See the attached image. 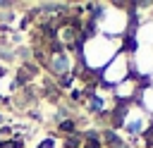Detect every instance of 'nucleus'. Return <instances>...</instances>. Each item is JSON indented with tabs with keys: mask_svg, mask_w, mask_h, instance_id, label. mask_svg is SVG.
Here are the masks:
<instances>
[{
	"mask_svg": "<svg viewBox=\"0 0 153 148\" xmlns=\"http://www.w3.org/2000/svg\"><path fill=\"white\" fill-rule=\"evenodd\" d=\"M131 10L122 7V5H100L98 12H93V31L91 33H100L108 38H117L122 41V36L127 38L131 31Z\"/></svg>",
	"mask_w": 153,
	"mask_h": 148,
	"instance_id": "obj_1",
	"label": "nucleus"
},
{
	"mask_svg": "<svg viewBox=\"0 0 153 148\" xmlns=\"http://www.w3.org/2000/svg\"><path fill=\"white\" fill-rule=\"evenodd\" d=\"M122 41L117 38H108V36H100V33H88L81 43V62L84 67H88V72H103L108 67V62L122 50Z\"/></svg>",
	"mask_w": 153,
	"mask_h": 148,
	"instance_id": "obj_2",
	"label": "nucleus"
},
{
	"mask_svg": "<svg viewBox=\"0 0 153 148\" xmlns=\"http://www.w3.org/2000/svg\"><path fill=\"white\" fill-rule=\"evenodd\" d=\"M120 127L127 129L129 134H146L153 127V119L134 100V103H127L124 107H120Z\"/></svg>",
	"mask_w": 153,
	"mask_h": 148,
	"instance_id": "obj_3",
	"label": "nucleus"
},
{
	"mask_svg": "<svg viewBox=\"0 0 153 148\" xmlns=\"http://www.w3.org/2000/svg\"><path fill=\"white\" fill-rule=\"evenodd\" d=\"M129 76H134L131 74V60H129V50H120L110 62H108V67L100 72V81L105 84V86H117V84H122L124 79H129Z\"/></svg>",
	"mask_w": 153,
	"mask_h": 148,
	"instance_id": "obj_4",
	"label": "nucleus"
},
{
	"mask_svg": "<svg viewBox=\"0 0 153 148\" xmlns=\"http://www.w3.org/2000/svg\"><path fill=\"white\" fill-rule=\"evenodd\" d=\"M129 60H131V74L141 81H148V76L153 74V48L134 45L129 50Z\"/></svg>",
	"mask_w": 153,
	"mask_h": 148,
	"instance_id": "obj_5",
	"label": "nucleus"
},
{
	"mask_svg": "<svg viewBox=\"0 0 153 148\" xmlns=\"http://www.w3.org/2000/svg\"><path fill=\"white\" fill-rule=\"evenodd\" d=\"M143 84L146 81H141V79H136V76H129V79H124L122 84H117L115 88H110V93H112V98H115V103H134L136 98H139V91L143 88Z\"/></svg>",
	"mask_w": 153,
	"mask_h": 148,
	"instance_id": "obj_6",
	"label": "nucleus"
},
{
	"mask_svg": "<svg viewBox=\"0 0 153 148\" xmlns=\"http://www.w3.org/2000/svg\"><path fill=\"white\" fill-rule=\"evenodd\" d=\"M129 38L134 41V45H148L153 48V19H143L136 21L129 31Z\"/></svg>",
	"mask_w": 153,
	"mask_h": 148,
	"instance_id": "obj_7",
	"label": "nucleus"
},
{
	"mask_svg": "<svg viewBox=\"0 0 153 148\" xmlns=\"http://www.w3.org/2000/svg\"><path fill=\"white\" fill-rule=\"evenodd\" d=\"M76 64V57L72 55L69 48H62V50H55L50 55V69L55 74H65V72H72Z\"/></svg>",
	"mask_w": 153,
	"mask_h": 148,
	"instance_id": "obj_8",
	"label": "nucleus"
},
{
	"mask_svg": "<svg viewBox=\"0 0 153 148\" xmlns=\"http://www.w3.org/2000/svg\"><path fill=\"white\" fill-rule=\"evenodd\" d=\"M136 103H139V105H141V110L153 119V84H143V88L139 91Z\"/></svg>",
	"mask_w": 153,
	"mask_h": 148,
	"instance_id": "obj_9",
	"label": "nucleus"
},
{
	"mask_svg": "<svg viewBox=\"0 0 153 148\" xmlns=\"http://www.w3.org/2000/svg\"><path fill=\"white\" fill-rule=\"evenodd\" d=\"M146 84H153V74H151V76H148V81H146Z\"/></svg>",
	"mask_w": 153,
	"mask_h": 148,
	"instance_id": "obj_10",
	"label": "nucleus"
}]
</instances>
